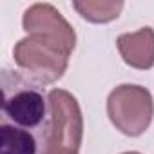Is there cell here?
I'll return each instance as SVG.
<instances>
[{"label": "cell", "instance_id": "6da1fadb", "mask_svg": "<svg viewBox=\"0 0 154 154\" xmlns=\"http://www.w3.org/2000/svg\"><path fill=\"white\" fill-rule=\"evenodd\" d=\"M2 123L36 132L47 145L49 96L18 71H2Z\"/></svg>", "mask_w": 154, "mask_h": 154}, {"label": "cell", "instance_id": "7a4b0ae2", "mask_svg": "<svg viewBox=\"0 0 154 154\" xmlns=\"http://www.w3.org/2000/svg\"><path fill=\"white\" fill-rule=\"evenodd\" d=\"M13 58L18 65V72L42 87L58 82L69 63V54L65 51L31 35L17 42Z\"/></svg>", "mask_w": 154, "mask_h": 154}, {"label": "cell", "instance_id": "3957f363", "mask_svg": "<svg viewBox=\"0 0 154 154\" xmlns=\"http://www.w3.org/2000/svg\"><path fill=\"white\" fill-rule=\"evenodd\" d=\"M107 116L125 136L143 134L154 116V100L149 89L123 84L111 91L107 98Z\"/></svg>", "mask_w": 154, "mask_h": 154}, {"label": "cell", "instance_id": "277c9868", "mask_svg": "<svg viewBox=\"0 0 154 154\" xmlns=\"http://www.w3.org/2000/svg\"><path fill=\"white\" fill-rule=\"evenodd\" d=\"M49 127H47V149L74 150L78 152L84 138L82 111L71 93L63 89H53L49 94Z\"/></svg>", "mask_w": 154, "mask_h": 154}, {"label": "cell", "instance_id": "5b68a950", "mask_svg": "<svg viewBox=\"0 0 154 154\" xmlns=\"http://www.w3.org/2000/svg\"><path fill=\"white\" fill-rule=\"evenodd\" d=\"M22 26L27 35L42 38L60 47L67 54L74 51L76 33L72 26L62 17V13L51 4H33L27 8L22 18Z\"/></svg>", "mask_w": 154, "mask_h": 154}, {"label": "cell", "instance_id": "8992f818", "mask_svg": "<svg viewBox=\"0 0 154 154\" xmlns=\"http://www.w3.org/2000/svg\"><path fill=\"white\" fill-rule=\"evenodd\" d=\"M116 47L123 62L134 69L147 71L154 67V29L141 27L134 33L120 35Z\"/></svg>", "mask_w": 154, "mask_h": 154}, {"label": "cell", "instance_id": "52a82bcc", "mask_svg": "<svg viewBox=\"0 0 154 154\" xmlns=\"http://www.w3.org/2000/svg\"><path fill=\"white\" fill-rule=\"evenodd\" d=\"M45 138L36 132L0 123V154H44Z\"/></svg>", "mask_w": 154, "mask_h": 154}, {"label": "cell", "instance_id": "ba28073f", "mask_svg": "<svg viewBox=\"0 0 154 154\" xmlns=\"http://www.w3.org/2000/svg\"><path fill=\"white\" fill-rule=\"evenodd\" d=\"M72 8L89 22L105 24L120 17L123 2L122 0H118V2H114V0H84V2H74Z\"/></svg>", "mask_w": 154, "mask_h": 154}, {"label": "cell", "instance_id": "9c48e42d", "mask_svg": "<svg viewBox=\"0 0 154 154\" xmlns=\"http://www.w3.org/2000/svg\"><path fill=\"white\" fill-rule=\"evenodd\" d=\"M44 154H78L74 150H56V149H47Z\"/></svg>", "mask_w": 154, "mask_h": 154}, {"label": "cell", "instance_id": "30bf717a", "mask_svg": "<svg viewBox=\"0 0 154 154\" xmlns=\"http://www.w3.org/2000/svg\"><path fill=\"white\" fill-rule=\"evenodd\" d=\"M123 154H140V152H123Z\"/></svg>", "mask_w": 154, "mask_h": 154}]
</instances>
